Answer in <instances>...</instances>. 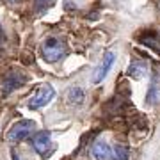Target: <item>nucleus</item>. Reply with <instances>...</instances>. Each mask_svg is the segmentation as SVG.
I'll return each instance as SVG.
<instances>
[{
	"label": "nucleus",
	"instance_id": "obj_7",
	"mask_svg": "<svg viewBox=\"0 0 160 160\" xmlns=\"http://www.w3.org/2000/svg\"><path fill=\"white\" fill-rule=\"evenodd\" d=\"M92 157L94 160H112V148L105 141H96L92 144Z\"/></svg>",
	"mask_w": 160,
	"mask_h": 160
},
{
	"label": "nucleus",
	"instance_id": "obj_2",
	"mask_svg": "<svg viewBox=\"0 0 160 160\" xmlns=\"http://www.w3.org/2000/svg\"><path fill=\"white\" fill-rule=\"evenodd\" d=\"M36 128V123L30 119H22L18 121V123H14L12 125V128L9 130V133H7V141L11 144H16V142H22L23 139H27L32 133V130Z\"/></svg>",
	"mask_w": 160,
	"mask_h": 160
},
{
	"label": "nucleus",
	"instance_id": "obj_6",
	"mask_svg": "<svg viewBox=\"0 0 160 160\" xmlns=\"http://www.w3.org/2000/svg\"><path fill=\"white\" fill-rule=\"evenodd\" d=\"M25 75L18 73V71H9V73L6 75V78H4V92H11L14 91V89H18V87H22L23 84H25Z\"/></svg>",
	"mask_w": 160,
	"mask_h": 160
},
{
	"label": "nucleus",
	"instance_id": "obj_5",
	"mask_svg": "<svg viewBox=\"0 0 160 160\" xmlns=\"http://www.w3.org/2000/svg\"><path fill=\"white\" fill-rule=\"evenodd\" d=\"M114 59H116L114 52H105V53H103L102 61H100V64H98V68L94 69V75H92V82H94V84L103 82V78L107 77L109 69L112 68V64H114Z\"/></svg>",
	"mask_w": 160,
	"mask_h": 160
},
{
	"label": "nucleus",
	"instance_id": "obj_13",
	"mask_svg": "<svg viewBox=\"0 0 160 160\" xmlns=\"http://www.w3.org/2000/svg\"><path fill=\"white\" fill-rule=\"evenodd\" d=\"M9 4H16V2H20V0H7Z\"/></svg>",
	"mask_w": 160,
	"mask_h": 160
},
{
	"label": "nucleus",
	"instance_id": "obj_12",
	"mask_svg": "<svg viewBox=\"0 0 160 160\" xmlns=\"http://www.w3.org/2000/svg\"><path fill=\"white\" fill-rule=\"evenodd\" d=\"M157 84H151V87H149V92H148V105H153L155 102H157Z\"/></svg>",
	"mask_w": 160,
	"mask_h": 160
},
{
	"label": "nucleus",
	"instance_id": "obj_3",
	"mask_svg": "<svg viewBox=\"0 0 160 160\" xmlns=\"http://www.w3.org/2000/svg\"><path fill=\"white\" fill-rule=\"evenodd\" d=\"M55 96V91L50 84H43V86L38 89V91L30 96V102H29V109H41L45 107L46 103H50Z\"/></svg>",
	"mask_w": 160,
	"mask_h": 160
},
{
	"label": "nucleus",
	"instance_id": "obj_8",
	"mask_svg": "<svg viewBox=\"0 0 160 160\" xmlns=\"http://www.w3.org/2000/svg\"><path fill=\"white\" fill-rule=\"evenodd\" d=\"M66 100H68L69 105H82L86 100V92L82 87H69L68 92H66Z\"/></svg>",
	"mask_w": 160,
	"mask_h": 160
},
{
	"label": "nucleus",
	"instance_id": "obj_11",
	"mask_svg": "<svg viewBox=\"0 0 160 160\" xmlns=\"http://www.w3.org/2000/svg\"><path fill=\"white\" fill-rule=\"evenodd\" d=\"M53 2L55 0H36V9L39 12H45L50 6H53Z\"/></svg>",
	"mask_w": 160,
	"mask_h": 160
},
{
	"label": "nucleus",
	"instance_id": "obj_1",
	"mask_svg": "<svg viewBox=\"0 0 160 160\" xmlns=\"http://www.w3.org/2000/svg\"><path fill=\"white\" fill-rule=\"evenodd\" d=\"M66 53H68L66 43H62L57 38H48L43 43V59L48 62H57L62 57H66Z\"/></svg>",
	"mask_w": 160,
	"mask_h": 160
},
{
	"label": "nucleus",
	"instance_id": "obj_4",
	"mask_svg": "<svg viewBox=\"0 0 160 160\" xmlns=\"http://www.w3.org/2000/svg\"><path fill=\"white\" fill-rule=\"evenodd\" d=\"M32 148H34L39 155L46 157V155L52 151V148H53L50 132L43 130V132H38V133H34V137H32Z\"/></svg>",
	"mask_w": 160,
	"mask_h": 160
},
{
	"label": "nucleus",
	"instance_id": "obj_9",
	"mask_svg": "<svg viewBox=\"0 0 160 160\" xmlns=\"http://www.w3.org/2000/svg\"><path fill=\"white\" fill-rule=\"evenodd\" d=\"M130 158V153H128V148L118 144L114 149H112V160H128Z\"/></svg>",
	"mask_w": 160,
	"mask_h": 160
},
{
	"label": "nucleus",
	"instance_id": "obj_14",
	"mask_svg": "<svg viewBox=\"0 0 160 160\" xmlns=\"http://www.w3.org/2000/svg\"><path fill=\"white\" fill-rule=\"evenodd\" d=\"M2 36H4V34H2V30H0V38H2Z\"/></svg>",
	"mask_w": 160,
	"mask_h": 160
},
{
	"label": "nucleus",
	"instance_id": "obj_10",
	"mask_svg": "<svg viewBox=\"0 0 160 160\" xmlns=\"http://www.w3.org/2000/svg\"><path fill=\"white\" fill-rule=\"evenodd\" d=\"M144 71H146V64H142V62H133V64H130V68H128V73H130L133 78H141Z\"/></svg>",
	"mask_w": 160,
	"mask_h": 160
}]
</instances>
